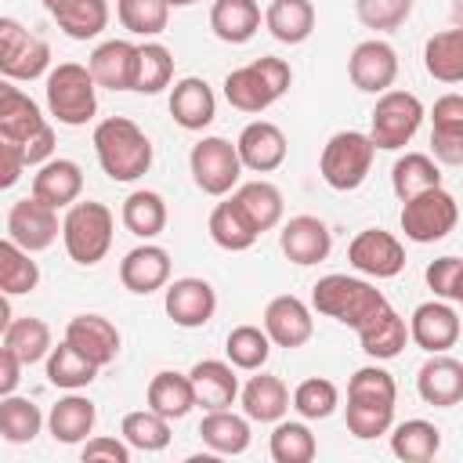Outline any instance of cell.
Segmentation results:
<instances>
[{
	"label": "cell",
	"mask_w": 463,
	"mask_h": 463,
	"mask_svg": "<svg viewBox=\"0 0 463 463\" xmlns=\"http://www.w3.org/2000/svg\"><path fill=\"white\" fill-rule=\"evenodd\" d=\"M394 402H398V387H394V376L383 365L354 369L351 380H347V405H344L347 430L358 441H373L380 434H391Z\"/></svg>",
	"instance_id": "1"
},
{
	"label": "cell",
	"mask_w": 463,
	"mask_h": 463,
	"mask_svg": "<svg viewBox=\"0 0 463 463\" xmlns=\"http://www.w3.org/2000/svg\"><path fill=\"white\" fill-rule=\"evenodd\" d=\"M90 145H94V156H98V166L105 170L109 181H119V184H130L137 177L148 174L152 166V141L148 134L127 119V116H109L94 127L90 134Z\"/></svg>",
	"instance_id": "2"
},
{
	"label": "cell",
	"mask_w": 463,
	"mask_h": 463,
	"mask_svg": "<svg viewBox=\"0 0 463 463\" xmlns=\"http://www.w3.org/2000/svg\"><path fill=\"white\" fill-rule=\"evenodd\" d=\"M391 300L369 282V279H358V275H322L315 286H311V307L347 329H362L369 326Z\"/></svg>",
	"instance_id": "3"
},
{
	"label": "cell",
	"mask_w": 463,
	"mask_h": 463,
	"mask_svg": "<svg viewBox=\"0 0 463 463\" xmlns=\"http://www.w3.org/2000/svg\"><path fill=\"white\" fill-rule=\"evenodd\" d=\"M0 141H14L25 152L29 166H43L47 159H54V127L40 112V105L22 87H14V80L0 83Z\"/></svg>",
	"instance_id": "4"
},
{
	"label": "cell",
	"mask_w": 463,
	"mask_h": 463,
	"mask_svg": "<svg viewBox=\"0 0 463 463\" xmlns=\"http://www.w3.org/2000/svg\"><path fill=\"white\" fill-rule=\"evenodd\" d=\"M293 83V69L282 58H253L250 65H239L224 76V98L232 109L246 112V116H260L264 109H271Z\"/></svg>",
	"instance_id": "5"
},
{
	"label": "cell",
	"mask_w": 463,
	"mask_h": 463,
	"mask_svg": "<svg viewBox=\"0 0 463 463\" xmlns=\"http://www.w3.org/2000/svg\"><path fill=\"white\" fill-rule=\"evenodd\" d=\"M47 112L61 127H87L98 112V80L90 65L80 61H58L43 80Z\"/></svg>",
	"instance_id": "6"
},
{
	"label": "cell",
	"mask_w": 463,
	"mask_h": 463,
	"mask_svg": "<svg viewBox=\"0 0 463 463\" xmlns=\"http://www.w3.org/2000/svg\"><path fill=\"white\" fill-rule=\"evenodd\" d=\"M112 235H116V217L105 203L80 199L61 217V246L69 260H76L80 268L101 264L105 253L112 250Z\"/></svg>",
	"instance_id": "7"
},
{
	"label": "cell",
	"mask_w": 463,
	"mask_h": 463,
	"mask_svg": "<svg viewBox=\"0 0 463 463\" xmlns=\"http://www.w3.org/2000/svg\"><path fill=\"white\" fill-rule=\"evenodd\" d=\"M376 159V145L362 130H336L318 156V174L333 192H354L365 184Z\"/></svg>",
	"instance_id": "8"
},
{
	"label": "cell",
	"mask_w": 463,
	"mask_h": 463,
	"mask_svg": "<svg viewBox=\"0 0 463 463\" xmlns=\"http://www.w3.org/2000/svg\"><path fill=\"white\" fill-rule=\"evenodd\" d=\"M423 116L427 109L412 90H383L369 112V137L376 148L398 152L416 137V130L423 127Z\"/></svg>",
	"instance_id": "9"
},
{
	"label": "cell",
	"mask_w": 463,
	"mask_h": 463,
	"mask_svg": "<svg viewBox=\"0 0 463 463\" xmlns=\"http://www.w3.org/2000/svg\"><path fill=\"white\" fill-rule=\"evenodd\" d=\"M459 221V203L452 192H445L441 184L438 188H427L412 199L402 203V213H398V224L405 232L409 242L416 246H430V242H441Z\"/></svg>",
	"instance_id": "10"
},
{
	"label": "cell",
	"mask_w": 463,
	"mask_h": 463,
	"mask_svg": "<svg viewBox=\"0 0 463 463\" xmlns=\"http://www.w3.org/2000/svg\"><path fill=\"white\" fill-rule=\"evenodd\" d=\"M188 170H192V181L199 192L221 199L228 195L232 188H239V177H242V159H239V148L228 141V137H199L188 152Z\"/></svg>",
	"instance_id": "11"
},
{
	"label": "cell",
	"mask_w": 463,
	"mask_h": 463,
	"mask_svg": "<svg viewBox=\"0 0 463 463\" xmlns=\"http://www.w3.org/2000/svg\"><path fill=\"white\" fill-rule=\"evenodd\" d=\"M0 72L4 80H40L51 72V47L14 18H0Z\"/></svg>",
	"instance_id": "12"
},
{
	"label": "cell",
	"mask_w": 463,
	"mask_h": 463,
	"mask_svg": "<svg viewBox=\"0 0 463 463\" xmlns=\"http://www.w3.org/2000/svg\"><path fill=\"white\" fill-rule=\"evenodd\" d=\"M347 264L365 279H394L405 268V246L383 228H362L347 246Z\"/></svg>",
	"instance_id": "13"
},
{
	"label": "cell",
	"mask_w": 463,
	"mask_h": 463,
	"mask_svg": "<svg viewBox=\"0 0 463 463\" xmlns=\"http://www.w3.org/2000/svg\"><path fill=\"white\" fill-rule=\"evenodd\" d=\"M58 235H61V221H58L54 206H47L36 195H25V199L11 203V210H7V239H14L22 250L43 253V250L54 246Z\"/></svg>",
	"instance_id": "14"
},
{
	"label": "cell",
	"mask_w": 463,
	"mask_h": 463,
	"mask_svg": "<svg viewBox=\"0 0 463 463\" xmlns=\"http://www.w3.org/2000/svg\"><path fill=\"white\" fill-rule=\"evenodd\" d=\"M459 311L452 307V300H423L412 315H409V340L427 351V354H441V351H452L456 340H459Z\"/></svg>",
	"instance_id": "15"
},
{
	"label": "cell",
	"mask_w": 463,
	"mask_h": 463,
	"mask_svg": "<svg viewBox=\"0 0 463 463\" xmlns=\"http://www.w3.org/2000/svg\"><path fill=\"white\" fill-rule=\"evenodd\" d=\"M347 76L362 94H383L398 80V51L387 40H362L347 58Z\"/></svg>",
	"instance_id": "16"
},
{
	"label": "cell",
	"mask_w": 463,
	"mask_h": 463,
	"mask_svg": "<svg viewBox=\"0 0 463 463\" xmlns=\"http://www.w3.org/2000/svg\"><path fill=\"white\" fill-rule=\"evenodd\" d=\"M279 246H282V253H286L289 264L311 268V264H322V260L329 257V250H333V232H329V224H326L322 217H315V213H297V217H289V221L282 224Z\"/></svg>",
	"instance_id": "17"
},
{
	"label": "cell",
	"mask_w": 463,
	"mask_h": 463,
	"mask_svg": "<svg viewBox=\"0 0 463 463\" xmlns=\"http://www.w3.org/2000/svg\"><path fill=\"white\" fill-rule=\"evenodd\" d=\"M163 307L170 315L174 326L181 329H203L213 311H217V293L206 279H195V275H184V279H174L163 293Z\"/></svg>",
	"instance_id": "18"
},
{
	"label": "cell",
	"mask_w": 463,
	"mask_h": 463,
	"mask_svg": "<svg viewBox=\"0 0 463 463\" xmlns=\"http://www.w3.org/2000/svg\"><path fill=\"white\" fill-rule=\"evenodd\" d=\"M264 329H268V336H271L275 347L297 351V347H304L315 336V318H311V307L300 297L279 293L264 307Z\"/></svg>",
	"instance_id": "19"
},
{
	"label": "cell",
	"mask_w": 463,
	"mask_h": 463,
	"mask_svg": "<svg viewBox=\"0 0 463 463\" xmlns=\"http://www.w3.org/2000/svg\"><path fill=\"white\" fill-rule=\"evenodd\" d=\"M170 271H174L170 253L163 246H156V242H141L130 253H123V260H119V282H123V289H130L137 297L166 289L170 286Z\"/></svg>",
	"instance_id": "20"
},
{
	"label": "cell",
	"mask_w": 463,
	"mask_h": 463,
	"mask_svg": "<svg viewBox=\"0 0 463 463\" xmlns=\"http://www.w3.org/2000/svg\"><path fill=\"white\" fill-rule=\"evenodd\" d=\"M235 148H239L242 166L253 170V174H271V170H279V166L286 163V152H289L286 134H282L271 119H253V123H246V127L239 130V137H235Z\"/></svg>",
	"instance_id": "21"
},
{
	"label": "cell",
	"mask_w": 463,
	"mask_h": 463,
	"mask_svg": "<svg viewBox=\"0 0 463 463\" xmlns=\"http://www.w3.org/2000/svg\"><path fill=\"white\" fill-rule=\"evenodd\" d=\"M416 394L434 409H452L463 402V362L449 351L430 354L416 369Z\"/></svg>",
	"instance_id": "22"
},
{
	"label": "cell",
	"mask_w": 463,
	"mask_h": 463,
	"mask_svg": "<svg viewBox=\"0 0 463 463\" xmlns=\"http://www.w3.org/2000/svg\"><path fill=\"white\" fill-rule=\"evenodd\" d=\"M430 152L445 166H463V94H441L430 109Z\"/></svg>",
	"instance_id": "23"
},
{
	"label": "cell",
	"mask_w": 463,
	"mask_h": 463,
	"mask_svg": "<svg viewBox=\"0 0 463 463\" xmlns=\"http://www.w3.org/2000/svg\"><path fill=\"white\" fill-rule=\"evenodd\" d=\"M137 54L141 47L130 40H105L90 51L87 65L98 80V87L105 90H134L137 83Z\"/></svg>",
	"instance_id": "24"
},
{
	"label": "cell",
	"mask_w": 463,
	"mask_h": 463,
	"mask_svg": "<svg viewBox=\"0 0 463 463\" xmlns=\"http://www.w3.org/2000/svg\"><path fill=\"white\" fill-rule=\"evenodd\" d=\"M170 116L181 130H206L217 116L213 87L203 76H181L170 90Z\"/></svg>",
	"instance_id": "25"
},
{
	"label": "cell",
	"mask_w": 463,
	"mask_h": 463,
	"mask_svg": "<svg viewBox=\"0 0 463 463\" xmlns=\"http://www.w3.org/2000/svg\"><path fill=\"white\" fill-rule=\"evenodd\" d=\"M33 195L43 199L54 210H69L83 195V170L76 159H47L33 174Z\"/></svg>",
	"instance_id": "26"
},
{
	"label": "cell",
	"mask_w": 463,
	"mask_h": 463,
	"mask_svg": "<svg viewBox=\"0 0 463 463\" xmlns=\"http://www.w3.org/2000/svg\"><path fill=\"white\" fill-rule=\"evenodd\" d=\"M239 402H242V412H246L253 423H279V420L293 409L289 387H286L279 376L264 373V369H257V376H250V380L242 383Z\"/></svg>",
	"instance_id": "27"
},
{
	"label": "cell",
	"mask_w": 463,
	"mask_h": 463,
	"mask_svg": "<svg viewBox=\"0 0 463 463\" xmlns=\"http://www.w3.org/2000/svg\"><path fill=\"white\" fill-rule=\"evenodd\" d=\"M94 423H98V405L80 391H69L47 412V430L61 445H83L94 434Z\"/></svg>",
	"instance_id": "28"
},
{
	"label": "cell",
	"mask_w": 463,
	"mask_h": 463,
	"mask_svg": "<svg viewBox=\"0 0 463 463\" xmlns=\"http://www.w3.org/2000/svg\"><path fill=\"white\" fill-rule=\"evenodd\" d=\"M192 376V387H195V402L199 409H232L235 398H239V376H235V365L232 362H221V358H203L188 369Z\"/></svg>",
	"instance_id": "29"
},
{
	"label": "cell",
	"mask_w": 463,
	"mask_h": 463,
	"mask_svg": "<svg viewBox=\"0 0 463 463\" xmlns=\"http://www.w3.org/2000/svg\"><path fill=\"white\" fill-rule=\"evenodd\" d=\"M65 340L76 347V351H83L94 365H109V362H116V354H119V329L105 318V315H76V318H69V326H65Z\"/></svg>",
	"instance_id": "30"
},
{
	"label": "cell",
	"mask_w": 463,
	"mask_h": 463,
	"mask_svg": "<svg viewBox=\"0 0 463 463\" xmlns=\"http://www.w3.org/2000/svg\"><path fill=\"white\" fill-rule=\"evenodd\" d=\"M69 40H94L109 25V0H40Z\"/></svg>",
	"instance_id": "31"
},
{
	"label": "cell",
	"mask_w": 463,
	"mask_h": 463,
	"mask_svg": "<svg viewBox=\"0 0 463 463\" xmlns=\"http://www.w3.org/2000/svg\"><path fill=\"white\" fill-rule=\"evenodd\" d=\"M199 438L217 456H242L250 449V416L232 409H210L199 423Z\"/></svg>",
	"instance_id": "32"
},
{
	"label": "cell",
	"mask_w": 463,
	"mask_h": 463,
	"mask_svg": "<svg viewBox=\"0 0 463 463\" xmlns=\"http://www.w3.org/2000/svg\"><path fill=\"white\" fill-rule=\"evenodd\" d=\"M145 402L148 409H156L159 416L166 420H184L199 402H195V387H192V376L188 373H174V369H163L148 380V391H145Z\"/></svg>",
	"instance_id": "33"
},
{
	"label": "cell",
	"mask_w": 463,
	"mask_h": 463,
	"mask_svg": "<svg viewBox=\"0 0 463 463\" xmlns=\"http://www.w3.org/2000/svg\"><path fill=\"white\" fill-rule=\"evenodd\" d=\"M358 344H362V351H365L369 358L391 362V358H398V354L405 351V344H409V322L387 304L369 326L358 329Z\"/></svg>",
	"instance_id": "34"
},
{
	"label": "cell",
	"mask_w": 463,
	"mask_h": 463,
	"mask_svg": "<svg viewBox=\"0 0 463 463\" xmlns=\"http://www.w3.org/2000/svg\"><path fill=\"white\" fill-rule=\"evenodd\" d=\"M260 4L257 0H213L210 29L221 43H246L260 29Z\"/></svg>",
	"instance_id": "35"
},
{
	"label": "cell",
	"mask_w": 463,
	"mask_h": 463,
	"mask_svg": "<svg viewBox=\"0 0 463 463\" xmlns=\"http://www.w3.org/2000/svg\"><path fill=\"white\" fill-rule=\"evenodd\" d=\"M119 221L123 228L141 239V242H152L156 235H163L166 228V199L152 188H134L127 199H123V210H119Z\"/></svg>",
	"instance_id": "36"
},
{
	"label": "cell",
	"mask_w": 463,
	"mask_h": 463,
	"mask_svg": "<svg viewBox=\"0 0 463 463\" xmlns=\"http://www.w3.org/2000/svg\"><path fill=\"white\" fill-rule=\"evenodd\" d=\"M264 29L279 43H304L315 33V4L311 0H271L264 7Z\"/></svg>",
	"instance_id": "37"
},
{
	"label": "cell",
	"mask_w": 463,
	"mask_h": 463,
	"mask_svg": "<svg viewBox=\"0 0 463 463\" xmlns=\"http://www.w3.org/2000/svg\"><path fill=\"white\" fill-rule=\"evenodd\" d=\"M206 232H210V239H213L221 250H228V253H242V250H250V246L260 239V232L250 224V217L242 213V206H239L232 195L210 210Z\"/></svg>",
	"instance_id": "38"
},
{
	"label": "cell",
	"mask_w": 463,
	"mask_h": 463,
	"mask_svg": "<svg viewBox=\"0 0 463 463\" xmlns=\"http://www.w3.org/2000/svg\"><path fill=\"white\" fill-rule=\"evenodd\" d=\"M423 69L438 83H463V25L441 29L423 43Z\"/></svg>",
	"instance_id": "39"
},
{
	"label": "cell",
	"mask_w": 463,
	"mask_h": 463,
	"mask_svg": "<svg viewBox=\"0 0 463 463\" xmlns=\"http://www.w3.org/2000/svg\"><path fill=\"white\" fill-rule=\"evenodd\" d=\"M43 369H47V383H51V387H61V391H83V387L94 383V376H98L101 365H94L83 351H76V347L61 336V344L51 347Z\"/></svg>",
	"instance_id": "40"
},
{
	"label": "cell",
	"mask_w": 463,
	"mask_h": 463,
	"mask_svg": "<svg viewBox=\"0 0 463 463\" xmlns=\"http://www.w3.org/2000/svg\"><path fill=\"white\" fill-rule=\"evenodd\" d=\"M232 199L242 206V213L250 217V224H253L260 235L282 224L286 203H282V192H279L271 181H246V184H239V188L232 192Z\"/></svg>",
	"instance_id": "41"
},
{
	"label": "cell",
	"mask_w": 463,
	"mask_h": 463,
	"mask_svg": "<svg viewBox=\"0 0 463 463\" xmlns=\"http://www.w3.org/2000/svg\"><path fill=\"white\" fill-rule=\"evenodd\" d=\"M0 347H7V351H14L22 362H25V369L29 365H36V362H47V354H51V326L43 322V318H36V315H22V318H11L7 326H4V344Z\"/></svg>",
	"instance_id": "42"
},
{
	"label": "cell",
	"mask_w": 463,
	"mask_h": 463,
	"mask_svg": "<svg viewBox=\"0 0 463 463\" xmlns=\"http://www.w3.org/2000/svg\"><path fill=\"white\" fill-rule=\"evenodd\" d=\"M438 184H441V166L427 152H405L391 166V188H394V195L402 203L420 195V192H427V188H438Z\"/></svg>",
	"instance_id": "43"
},
{
	"label": "cell",
	"mask_w": 463,
	"mask_h": 463,
	"mask_svg": "<svg viewBox=\"0 0 463 463\" xmlns=\"http://www.w3.org/2000/svg\"><path fill=\"white\" fill-rule=\"evenodd\" d=\"M441 449V430L430 420H405L391 427V452L405 463H427Z\"/></svg>",
	"instance_id": "44"
},
{
	"label": "cell",
	"mask_w": 463,
	"mask_h": 463,
	"mask_svg": "<svg viewBox=\"0 0 463 463\" xmlns=\"http://www.w3.org/2000/svg\"><path fill=\"white\" fill-rule=\"evenodd\" d=\"M43 423L47 420L33 398H18V394L0 398V438L7 445H29L43 430Z\"/></svg>",
	"instance_id": "45"
},
{
	"label": "cell",
	"mask_w": 463,
	"mask_h": 463,
	"mask_svg": "<svg viewBox=\"0 0 463 463\" xmlns=\"http://www.w3.org/2000/svg\"><path fill=\"white\" fill-rule=\"evenodd\" d=\"M40 286V264L33 260L29 250H22L14 239L4 235L0 242V289L4 297H22Z\"/></svg>",
	"instance_id": "46"
},
{
	"label": "cell",
	"mask_w": 463,
	"mask_h": 463,
	"mask_svg": "<svg viewBox=\"0 0 463 463\" xmlns=\"http://www.w3.org/2000/svg\"><path fill=\"white\" fill-rule=\"evenodd\" d=\"M170 423L174 420H166V416H159L156 409L145 405V409H134V412L123 416L119 434L137 452H163L170 445Z\"/></svg>",
	"instance_id": "47"
},
{
	"label": "cell",
	"mask_w": 463,
	"mask_h": 463,
	"mask_svg": "<svg viewBox=\"0 0 463 463\" xmlns=\"http://www.w3.org/2000/svg\"><path fill=\"white\" fill-rule=\"evenodd\" d=\"M268 452L275 463H311L318 452V441L307 420H279L268 438Z\"/></svg>",
	"instance_id": "48"
},
{
	"label": "cell",
	"mask_w": 463,
	"mask_h": 463,
	"mask_svg": "<svg viewBox=\"0 0 463 463\" xmlns=\"http://www.w3.org/2000/svg\"><path fill=\"white\" fill-rule=\"evenodd\" d=\"M224 354H228V362L235 369L257 373L271 358V336H268L264 326H235L228 333V340H224Z\"/></svg>",
	"instance_id": "49"
},
{
	"label": "cell",
	"mask_w": 463,
	"mask_h": 463,
	"mask_svg": "<svg viewBox=\"0 0 463 463\" xmlns=\"http://www.w3.org/2000/svg\"><path fill=\"white\" fill-rule=\"evenodd\" d=\"M170 4L166 0H116V18L130 36H159L170 22Z\"/></svg>",
	"instance_id": "50"
},
{
	"label": "cell",
	"mask_w": 463,
	"mask_h": 463,
	"mask_svg": "<svg viewBox=\"0 0 463 463\" xmlns=\"http://www.w3.org/2000/svg\"><path fill=\"white\" fill-rule=\"evenodd\" d=\"M340 405V391L326 376H307L293 387V409L300 420H329Z\"/></svg>",
	"instance_id": "51"
},
{
	"label": "cell",
	"mask_w": 463,
	"mask_h": 463,
	"mask_svg": "<svg viewBox=\"0 0 463 463\" xmlns=\"http://www.w3.org/2000/svg\"><path fill=\"white\" fill-rule=\"evenodd\" d=\"M174 80V54L156 43V40H145L141 43V54H137V83L134 90L137 94H159L166 90Z\"/></svg>",
	"instance_id": "52"
},
{
	"label": "cell",
	"mask_w": 463,
	"mask_h": 463,
	"mask_svg": "<svg viewBox=\"0 0 463 463\" xmlns=\"http://www.w3.org/2000/svg\"><path fill=\"white\" fill-rule=\"evenodd\" d=\"M416 0H354V14L373 33H394L409 22Z\"/></svg>",
	"instance_id": "53"
},
{
	"label": "cell",
	"mask_w": 463,
	"mask_h": 463,
	"mask_svg": "<svg viewBox=\"0 0 463 463\" xmlns=\"http://www.w3.org/2000/svg\"><path fill=\"white\" fill-rule=\"evenodd\" d=\"M423 279H427V286L434 289V297H441V300H459V289H463V257H438V260H430L427 264V271H423Z\"/></svg>",
	"instance_id": "54"
},
{
	"label": "cell",
	"mask_w": 463,
	"mask_h": 463,
	"mask_svg": "<svg viewBox=\"0 0 463 463\" xmlns=\"http://www.w3.org/2000/svg\"><path fill=\"white\" fill-rule=\"evenodd\" d=\"M80 456H83V463H101V459H105V463H130V445L123 441V434H119V438L94 434V438L83 441Z\"/></svg>",
	"instance_id": "55"
},
{
	"label": "cell",
	"mask_w": 463,
	"mask_h": 463,
	"mask_svg": "<svg viewBox=\"0 0 463 463\" xmlns=\"http://www.w3.org/2000/svg\"><path fill=\"white\" fill-rule=\"evenodd\" d=\"M25 152L14 141H0V188H14L18 177L25 174Z\"/></svg>",
	"instance_id": "56"
},
{
	"label": "cell",
	"mask_w": 463,
	"mask_h": 463,
	"mask_svg": "<svg viewBox=\"0 0 463 463\" xmlns=\"http://www.w3.org/2000/svg\"><path fill=\"white\" fill-rule=\"evenodd\" d=\"M22 369H25V362H22L14 351L0 347V398H4V394H14V387H18V380H22Z\"/></svg>",
	"instance_id": "57"
},
{
	"label": "cell",
	"mask_w": 463,
	"mask_h": 463,
	"mask_svg": "<svg viewBox=\"0 0 463 463\" xmlns=\"http://www.w3.org/2000/svg\"><path fill=\"white\" fill-rule=\"evenodd\" d=\"M170 7H192V4H199V0H166Z\"/></svg>",
	"instance_id": "58"
},
{
	"label": "cell",
	"mask_w": 463,
	"mask_h": 463,
	"mask_svg": "<svg viewBox=\"0 0 463 463\" xmlns=\"http://www.w3.org/2000/svg\"><path fill=\"white\" fill-rule=\"evenodd\" d=\"M456 14H459V18H463V0H456Z\"/></svg>",
	"instance_id": "59"
},
{
	"label": "cell",
	"mask_w": 463,
	"mask_h": 463,
	"mask_svg": "<svg viewBox=\"0 0 463 463\" xmlns=\"http://www.w3.org/2000/svg\"><path fill=\"white\" fill-rule=\"evenodd\" d=\"M456 304H463V289H459V300H456Z\"/></svg>",
	"instance_id": "60"
}]
</instances>
